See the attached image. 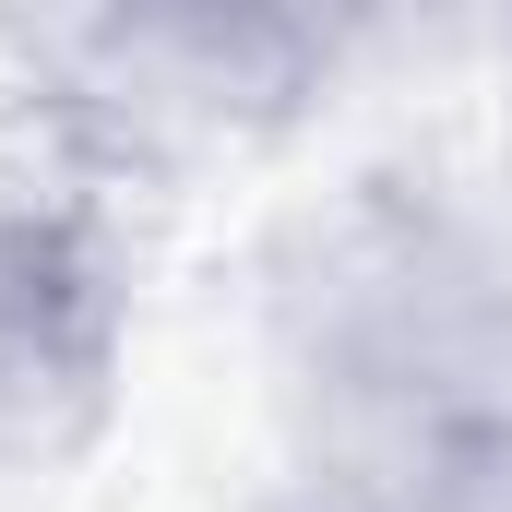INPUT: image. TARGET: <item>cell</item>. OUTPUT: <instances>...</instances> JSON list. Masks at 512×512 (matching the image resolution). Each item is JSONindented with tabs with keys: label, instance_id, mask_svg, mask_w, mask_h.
Here are the masks:
<instances>
[{
	"label": "cell",
	"instance_id": "6da1fadb",
	"mask_svg": "<svg viewBox=\"0 0 512 512\" xmlns=\"http://www.w3.org/2000/svg\"><path fill=\"white\" fill-rule=\"evenodd\" d=\"M155 155L120 143L36 36L0 72V465H60L96 441L131 358V203Z\"/></svg>",
	"mask_w": 512,
	"mask_h": 512
},
{
	"label": "cell",
	"instance_id": "7a4b0ae2",
	"mask_svg": "<svg viewBox=\"0 0 512 512\" xmlns=\"http://www.w3.org/2000/svg\"><path fill=\"white\" fill-rule=\"evenodd\" d=\"M286 512H512V441H489V453H346Z\"/></svg>",
	"mask_w": 512,
	"mask_h": 512
}]
</instances>
